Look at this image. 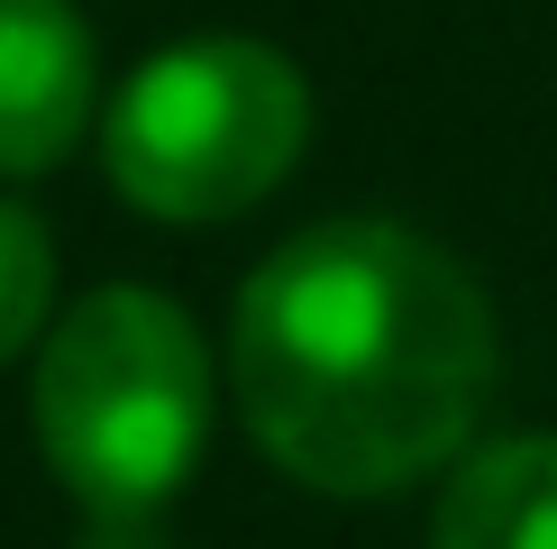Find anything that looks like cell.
I'll use <instances>...</instances> for the list:
<instances>
[{"instance_id":"cell-1","label":"cell","mask_w":557,"mask_h":549,"mask_svg":"<svg viewBox=\"0 0 557 549\" xmlns=\"http://www.w3.org/2000/svg\"><path fill=\"white\" fill-rule=\"evenodd\" d=\"M494 303L403 220H320L247 274L228 385L257 449L320 495H393L448 467L494 403Z\"/></svg>"},{"instance_id":"cell-2","label":"cell","mask_w":557,"mask_h":549,"mask_svg":"<svg viewBox=\"0 0 557 549\" xmlns=\"http://www.w3.org/2000/svg\"><path fill=\"white\" fill-rule=\"evenodd\" d=\"M201 430L211 357L165 293L101 284L37 339V449L91 513H156L193 476Z\"/></svg>"},{"instance_id":"cell-3","label":"cell","mask_w":557,"mask_h":549,"mask_svg":"<svg viewBox=\"0 0 557 549\" xmlns=\"http://www.w3.org/2000/svg\"><path fill=\"white\" fill-rule=\"evenodd\" d=\"M311 91L265 37H183L120 83L101 166L147 220H238L293 174Z\"/></svg>"},{"instance_id":"cell-4","label":"cell","mask_w":557,"mask_h":549,"mask_svg":"<svg viewBox=\"0 0 557 549\" xmlns=\"http://www.w3.org/2000/svg\"><path fill=\"white\" fill-rule=\"evenodd\" d=\"M91 28L74 0H0V174H46L91 129Z\"/></svg>"},{"instance_id":"cell-5","label":"cell","mask_w":557,"mask_h":549,"mask_svg":"<svg viewBox=\"0 0 557 549\" xmlns=\"http://www.w3.org/2000/svg\"><path fill=\"white\" fill-rule=\"evenodd\" d=\"M430 549H557V440L512 430L448 476Z\"/></svg>"},{"instance_id":"cell-6","label":"cell","mask_w":557,"mask_h":549,"mask_svg":"<svg viewBox=\"0 0 557 549\" xmlns=\"http://www.w3.org/2000/svg\"><path fill=\"white\" fill-rule=\"evenodd\" d=\"M55 303V239L28 202H0V366L28 357Z\"/></svg>"}]
</instances>
